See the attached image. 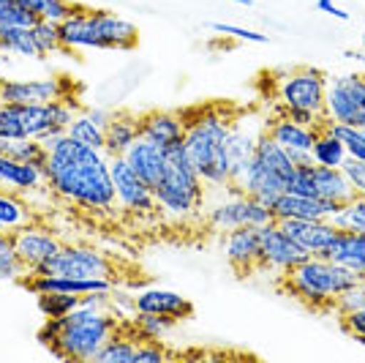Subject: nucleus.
I'll use <instances>...</instances> for the list:
<instances>
[{
  "label": "nucleus",
  "mask_w": 365,
  "mask_h": 363,
  "mask_svg": "<svg viewBox=\"0 0 365 363\" xmlns=\"http://www.w3.org/2000/svg\"><path fill=\"white\" fill-rule=\"evenodd\" d=\"M46 186L44 169L28 161H16L11 156L0 153V189L9 192H33Z\"/></svg>",
  "instance_id": "5701e85b"
},
{
  "label": "nucleus",
  "mask_w": 365,
  "mask_h": 363,
  "mask_svg": "<svg viewBox=\"0 0 365 363\" xmlns=\"http://www.w3.org/2000/svg\"><path fill=\"white\" fill-rule=\"evenodd\" d=\"M305 257L311 254L292 241L278 222L259 227V271H275L284 276L294 265H300Z\"/></svg>",
  "instance_id": "f8f14e48"
},
{
  "label": "nucleus",
  "mask_w": 365,
  "mask_h": 363,
  "mask_svg": "<svg viewBox=\"0 0 365 363\" xmlns=\"http://www.w3.org/2000/svg\"><path fill=\"white\" fill-rule=\"evenodd\" d=\"M134 301V312H148V314H169L178 322L180 319H188L194 314V306L188 298H182L180 292H172V289H161V287H150L142 289L139 295L131 298Z\"/></svg>",
  "instance_id": "aec40b11"
},
{
  "label": "nucleus",
  "mask_w": 365,
  "mask_h": 363,
  "mask_svg": "<svg viewBox=\"0 0 365 363\" xmlns=\"http://www.w3.org/2000/svg\"><path fill=\"white\" fill-rule=\"evenodd\" d=\"M289 192L314 199H330V202H338V205L357 197V192L351 189L346 175L341 172V166H322L317 161L297 166V172H294V178L289 183Z\"/></svg>",
  "instance_id": "1a4fd4ad"
},
{
  "label": "nucleus",
  "mask_w": 365,
  "mask_h": 363,
  "mask_svg": "<svg viewBox=\"0 0 365 363\" xmlns=\"http://www.w3.org/2000/svg\"><path fill=\"white\" fill-rule=\"evenodd\" d=\"M264 134V126H254L248 118L229 123V136H227V161H229V178L237 181L248 166L251 156L257 151L259 136Z\"/></svg>",
  "instance_id": "dca6fc26"
},
{
  "label": "nucleus",
  "mask_w": 365,
  "mask_h": 363,
  "mask_svg": "<svg viewBox=\"0 0 365 363\" xmlns=\"http://www.w3.org/2000/svg\"><path fill=\"white\" fill-rule=\"evenodd\" d=\"M210 31L224 33V36H235V39H240V41H254V44H267V41H270L264 33L248 31V28H240V25H227V22H213Z\"/></svg>",
  "instance_id": "79ce46f5"
},
{
  "label": "nucleus",
  "mask_w": 365,
  "mask_h": 363,
  "mask_svg": "<svg viewBox=\"0 0 365 363\" xmlns=\"http://www.w3.org/2000/svg\"><path fill=\"white\" fill-rule=\"evenodd\" d=\"M11 238H14L16 254H19V259L25 262L28 271H33L36 265H41L44 259H49L63 246L49 229L36 227L33 222L19 229H11Z\"/></svg>",
  "instance_id": "f3484780"
},
{
  "label": "nucleus",
  "mask_w": 365,
  "mask_h": 363,
  "mask_svg": "<svg viewBox=\"0 0 365 363\" xmlns=\"http://www.w3.org/2000/svg\"><path fill=\"white\" fill-rule=\"evenodd\" d=\"M278 224L311 257H327V249L333 246L335 235H338L330 219H284Z\"/></svg>",
  "instance_id": "2eb2a0df"
},
{
  "label": "nucleus",
  "mask_w": 365,
  "mask_h": 363,
  "mask_svg": "<svg viewBox=\"0 0 365 363\" xmlns=\"http://www.w3.org/2000/svg\"><path fill=\"white\" fill-rule=\"evenodd\" d=\"M335 208H338V202L303 197V194H294V192H284L270 205L275 222H284V219H330V213H335Z\"/></svg>",
  "instance_id": "4be33fe9"
},
{
  "label": "nucleus",
  "mask_w": 365,
  "mask_h": 363,
  "mask_svg": "<svg viewBox=\"0 0 365 363\" xmlns=\"http://www.w3.org/2000/svg\"><path fill=\"white\" fill-rule=\"evenodd\" d=\"M330 224L335 229H357L365 232V197H351L349 202L338 205L335 213H330Z\"/></svg>",
  "instance_id": "473e14b6"
},
{
  "label": "nucleus",
  "mask_w": 365,
  "mask_h": 363,
  "mask_svg": "<svg viewBox=\"0 0 365 363\" xmlns=\"http://www.w3.org/2000/svg\"><path fill=\"white\" fill-rule=\"evenodd\" d=\"M178 319L169 314H148V312H134V328H137L148 342H161L167 339Z\"/></svg>",
  "instance_id": "f704fd0d"
},
{
  "label": "nucleus",
  "mask_w": 365,
  "mask_h": 363,
  "mask_svg": "<svg viewBox=\"0 0 365 363\" xmlns=\"http://www.w3.org/2000/svg\"><path fill=\"white\" fill-rule=\"evenodd\" d=\"M357 194H360V197H365V186H363V189H360V192H357Z\"/></svg>",
  "instance_id": "864d4df0"
},
{
  "label": "nucleus",
  "mask_w": 365,
  "mask_h": 363,
  "mask_svg": "<svg viewBox=\"0 0 365 363\" xmlns=\"http://www.w3.org/2000/svg\"><path fill=\"white\" fill-rule=\"evenodd\" d=\"M36 298L44 317H63L82 306V295H71V292H38Z\"/></svg>",
  "instance_id": "4c0bfd02"
},
{
  "label": "nucleus",
  "mask_w": 365,
  "mask_h": 363,
  "mask_svg": "<svg viewBox=\"0 0 365 363\" xmlns=\"http://www.w3.org/2000/svg\"><path fill=\"white\" fill-rule=\"evenodd\" d=\"M284 287L289 289L297 301L308 303L314 309H327L344 289L365 282L360 273L349 271L327 257H305L284 276Z\"/></svg>",
  "instance_id": "423d86ee"
},
{
  "label": "nucleus",
  "mask_w": 365,
  "mask_h": 363,
  "mask_svg": "<svg viewBox=\"0 0 365 363\" xmlns=\"http://www.w3.org/2000/svg\"><path fill=\"white\" fill-rule=\"evenodd\" d=\"M0 52L19 55V58H44L36 46L33 28H22V25H0Z\"/></svg>",
  "instance_id": "bb28decb"
},
{
  "label": "nucleus",
  "mask_w": 365,
  "mask_h": 363,
  "mask_svg": "<svg viewBox=\"0 0 365 363\" xmlns=\"http://www.w3.org/2000/svg\"><path fill=\"white\" fill-rule=\"evenodd\" d=\"M167 361V349L158 342H145L137 347V363H161Z\"/></svg>",
  "instance_id": "49530a36"
},
{
  "label": "nucleus",
  "mask_w": 365,
  "mask_h": 363,
  "mask_svg": "<svg viewBox=\"0 0 365 363\" xmlns=\"http://www.w3.org/2000/svg\"><path fill=\"white\" fill-rule=\"evenodd\" d=\"M123 159L128 161V166H131V169H134L150 189H155L158 181H161V175H164L167 148H161V145H155V142H150V139H142V136H139L137 142L123 153Z\"/></svg>",
  "instance_id": "6ab92c4d"
},
{
  "label": "nucleus",
  "mask_w": 365,
  "mask_h": 363,
  "mask_svg": "<svg viewBox=\"0 0 365 363\" xmlns=\"http://www.w3.org/2000/svg\"><path fill=\"white\" fill-rule=\"evenodd\" d=\"M363 52H365V33H363Z\"/></svg>",
  "instance_id": "6e6d98bb"
},
{
  "label": "nucleus",
  "mask_w": 365,
  "mask_h": 363,
  "mask_svg": "<svg viewBox=\"0 0 365 363\" xmlns=\"http://www.w3.org/2000/svg\"><path fill=\"white\" fill-rule=\"evenodd\" d=\"M182 123H185L182 145L205 186L227 189V183L232 181L227 161V136L232 121L215 109H199L194 118H182Z\"/></svg>",
  "instance_id": "7ed1b4c3"
},
{
  "label": "nucleus",
  "mask_w": 365,
  "mask_h": 363,
  "mask_svg": "<svg viewBox=\"0 0 365 363\" xmlns=\"http://www.w3.org/2000/svg\"><path fill=\"white\" fill-rule=\"evenodd\" d=\"M322 129L330 131V134L338 136V139L344 142V148H346V156H349V159H360V161H365V129L330 121V118H324V126H322Z\"/></svg>",
  "instance_id": "7c9ffc66"
},
{
  "label": "nucleus",
  "mask_w": 365,
  "mask_h": 363,
  "mask_svg": "<svg viewBox=\"0 0 365 363\" xmlns=\"http://www.w3.org/2000/svg\"><path fill=\"white\" fill-rule=\"evenodd\" d=\"M341 325H344V331H349L357 342L365 344V309L351 312V314H344V317H341Z\"/></svg>",
  "instance_id": "a18cd8bd"
},
{
  "label": "nucleus",
  "mask_w": 365,
  "mask_h": 363,
  "mask_svg": "<svg viewBox=\"0 0 365 363\" xmlns=\"http://www.w3.org/2000/svg\"><path fill=\"white\" fill-rule=\"evenodd\" d=\"M346 58H354L357 63H363L365 66V52H346Z\"/></svg>",
  "instance_id": "3c124183"
},
{
  "label": "nucleus",
  "mask_w": 365,
  "mask_h": 363,
  "mask_svg": "<svg viewBox=\"0 0 365 363\" xmlns=\"http://www.w3.org/2000/svg\"><path fill=\"white\" fill-rule=\"evenodd\" d=\"M327 259H333L338 265L360 273L365 279V232H357V229H338L333 246L327 249Z\"/></svg>",
  "instance_id": "b1692460"
},
{
  "label": "nucleus",
  "mask_w": 365,
  "mask_h": 363,
  "mask_svg": "<svg viewBox=\"0 0 365 363\" xmlns=\"http://www.w3.org/2000/svg\"><path fill=\"white\" fill-rule=\"evenodd\" d=\"M85 115H88L93 123H98L101 129H107V123L112 121V109H104V106H93V109H85Z\"/></svg>",
  "instance_id": "09e8293b"
},
{
  "label": "nucleus",
  "mask_w": 365,
  "mask_h": 363,
  "mask_svg": "<svg viewBox=\"0 0 365 363\" xmlns=\"http://www.w3.org/2000/svg\"><path fill=\"white\" fill-rule=\"evenodd\" d=\"M224 254L229 265L243 276L259 271V227H237L227 232Z\"/></svg>",
  "instance_id": "a211bd4d"
},
{
  "label": "nucleus",
  "mask_w": 365,
  "mask_h": 363,
  "mask_svg": "<svg viewBox=\"0 0 365 363\" xmlns=\"http://www.w3.org/2000/svg\"><path fill=\"white\" fill-rule=\"evenodd\" d=\"M112 262L104 252L91 246H61L49 259L36 265L28 276H68V279H109Z\"/></svg>",
  "instance_id": "0eeeda50"
},
{
  "label": "nucleus",
  "mask_w": 365,
  "mask_h": 363,
  "mask_svg": "<svg viewBox=\"0 0 365 363\" xmlns=\"http://www.w3.org/2000/svg\"><path fill=\"white\" fill-rule=\"evenodd\" d=\"M66 96L58 76L44 79H0V104H49Z\"/></svg>",
  "instance_id": "4468645a"
},
{
  "label": "nucleus",
  "mask_w": 365,
  "mask_h": 363,
  "mask_svg": "<svg viewBox=\"0 0 365 363\" xmlns=\"http://www.w3.org/2000/svg\"><path fill=\"white\" fill-rule=\"evenodd\" d=\"M33 39H36V46L41 55H52V52H61L63 41H61V25L55 22H46V19H38L33 25Z\"/></svg>",
  "instance_id": "ea45409f"
},
{
  "label": "nucleus",
  "mask_w": 365,
  "mask_h": 363,
  "mask_svg": "<svg viewBox=\"0 0 365 363\" xmlns=\"http://www.w3.org/2000/svg\"><path fill=\"white\" fill-rule=\"evenodd\" d=\"M66 134L79 139L82 145H91V148H96V151H104V129H101L98 123H93L85 112H79L74 121H71V126H68Z\"/></svg>",
  "instance_id": "58836bf2"
},
{
  "label": "nucleus",
  "mask_w": 365,
  "mask_h": 363,
  "mask_svg": "<svg viewBox=\"0 0 365 363\" xmlns=\"http://www.w3.org/2000/svg\"><path fill=\"white\" fill-rule=\"evenodd\" d=\"M324 118L365 129V74L327 76Z\"/></svg>",
  "instance_id": "6e6552de"
},
{
  "label": "nucleus",
  "mask_w": 365,
  "mask_h": 363,
  "mask_svg": "<svg viewBox=\"0 0 365 363\" xmlns=\"http://www.w3.org/2000/svg\"><path fill=\"white\" fill-rule=\"evenodd\" d=\"M0 232H9V229H6V227H3V224H0Z\"/></svg>",
  "instance_id": "5fc2aeb1"
},
{
  "label": "nucleus",
  "mask_w": 365,
  "mask_h": 363,
  "mask_svg": "<svg viewBox=\"0 0 365 363\" xmlns=\"http://www.w3.org/2000/svg\"><path fill=\"white\" fill-rule=\"evenodd\" d=\"M44 178L46 189H52L58 197L71 199L91 211H112L118 202L109 175V156L91 145H82L68 134H63L49 148Z\"/></svg>",
  "instance_id": "f257e3e1"
},
{
  "label": "nucleus",
  "mask_w": 365,
  "mask_h": 363,
  "mask_svg": "<svg viewBox=\"0 0 365 363\" xmlns=\"http://www.w3.org/2000/svg\"><path fill=\"white\" fill-rule=\"evenodd\" d=\"M139 139V115L131 112H112V121L104 129V153L123 156Z\"/></svg>",
  "instance_id": "393cba45"
},
{
  "label": "nucleus",
  "mask_w": 365,
  "mask_h": 363,
  "mask_svg": "<svg viewBox=\"0 0 365 363\" xmlns=\"http://www.w3.org/2000/svg\"><path fill=\"white\" fill-rule=\"evenodd\" d=\"M311 156H314V161L322 166H341L349 159L344 142H341L338 136L330 134V131H324V129L317 131V139H314V145H311Z\"/></svg>",
  "instance_id": "c85d7f7f"
},
{
  "label": "nucleus",
  "mask_w": 365,
  "mask_h": 363,
  "mask_svg": "<svg viewBox=\"0 0 365 363\" xmlns=\"http://www.w3.org/2000/svg\"><path fill=\"white\" fill-rule=\"evenodd\" d=\"M229 3H237V6H254V0H229Z\"/></svg>",
  "instance_id": "603ef678"
},
{
  "label": "nucleus",
  "mask_w": 365,
  "mask_h": 363,
  "mask_svg": "<svg viewBox=\"0 0 365 363\" xmlns=\"http://www.w3.org/2000/svg\"><path fill=\"white\" fill-rule=\"evenodd\" d=\"M109 175H112V186H115V197H118V202L128 213L150 216V213L161 211L158 202H155L153 189L128 166V161L123 156H112L109 159Z\"/></svg>",
  "instance_id": "ddd939ff"
},
{
  "label": "nucleus",
  "mask_w": 365,
  "mask_h": 363,
  "mask_svg": "<svg viewBox=\"0 0 365 363\" xmlns=\"http://www.w3.org/2000/svg\"><path fill=\"white\" fill-rule=\"evenodd\" d=\"M137 342L125 336H109L107 344L98 349L96 363H137Z\"/></svg>",
  "instance_id": "c9c22d12"
},
{
  "label": "nucleus",
  "mask_w": 365,
  "mask_h": 363,
  "mask_svg": "<svg viewBox=\"0 0 365 363\" xmlns=\"http://www.w3.org/2000/svg\"><path fill=\"white\" fill-rule=\"evenodd\" d=\"M14 115L19 118L25 136L41 139L52 131V115H49V104H11Z\"/></svg>",
  "instance_id": "cd10ccee"
},
{
  "label": "nucleus",
  "mask_w": 365,
  "mask_h": 363,
  "mask_svg": "<svg viewBox=\"0 0 365 363\" xmlns=\"http://www.w3.org/2000/svg\"><path fill=\"white\" fill-rule=\"evenodd\" d=\"M16 6H22L25 11H31L46 22H55V25H61L66 16L76 11V6L68 0H16Z\"/></svg>",
  "instance_id": "2f4dec72"
},
{
  "label": "nucleus",
  "mask_w": 365,
  "mask_h": 363,
  "mask_svg": "<svg viewBox=\"0 0 365 363\" xmlns=\"http://www.w3.org/2000/svg\"><path fill=\"white\" fill-rule=\"evenodd\" d=\"M341 172L346 175V181L351 183L354 192H360L365 186V161H360V159H346L341 164Z\"/></svg>",
  "instance_id": "c03bdc74"
},
{
  "label": "nucleus",
  "mask_w": 365,
  "mask_h": 363,
  "mask_svg": "<svg viewBox=\"0 0 365 363\" xmlns=\"http://www.w3.org/2000/svg\"><path fill=\"white\" fill-rule=\"evenodd\" d=\"M139 31L134 22L96 9H79L61 22L63 49H131Z\"/></svg>",
  "instance_id": "20e7f679"
},
{
  "label": "nucleus",
  "mask_w": 365,
  "mask_h": 363,
  "mask_svg": "<svg viewBox=\"0 0 365 363\" xmlns=\"http://www.w3.org/2000/svg\"><path fill=\"white\" fill-rule=\"evenodd\" d=\"M115 333V317L107 309L79 306L63 317H46L38 342L61 361H96L98 349Z\"/></svg>",
  "instance_id": "f03ea898"
},
{
  "label": "nucleus",
  "mask_w": 365,
  "mask_h": 363,
  "mask_svg": "<svg viewBox=\"0 0 365 363\" xmlns=\"http://www.w3.org/2000/svg\"><path fill=\"white\" fill-rule=\"evenodd\" d=\"M317 9L319 11H324V14H330V16H335V19H341V22H349V11H344L341 6H335L333 0H317Z\"/></svg>",
  "instance_id": "de8ad7c7"
},
{
  "label": "nucleus",
  "mask_w": 365,
  "mask_h": 363,
  "mask_svg": "<svg viewBox=\"0 0 365 363\" xmlns=\"http://www.w3.org/2000/svg\"><path fill=\"white\" fill-rule=\"evenodd\" d=\"M292 159V164L294 166H305V164H314V156H311V151H287Z\"/></svg>",
  "instance_id": "8fccbe9b"
},
{
  "label": "nucleus",
  "mask_w": 365,
  "mask_h": 363,
  "mask_svg": "<svg viewBox=\"0 0 365 363\" xmlns=\"http://www.w3.org/2000/svg\"><path fill=\"white\" fill-rule=\"evenodd\" d=\"M270 222H275L270 205L248 197V194L227 197L207 208V224L218 232H232L237 227H264Z\"/></svg>",
  "instance_id": "9b49d317"
},
{
  "label": "nucleus",
  "mask_w": 365,
  "mask_h": 363,
  "mask_svg": "<svg viewBox=\"0 0 365 363\" xmlns=\"http://www.w3.org/2000/svg\"><path fill=\"white\" fill-rule=\"evenodd\" d=\"M33 222L31 208L16 197V192H9V189H0V224L9 229H19L25 224Z\"/></svg>",
  "instance_id": "c756f323"
},
{
  "label": "nucleus",
  "mask_w": 365,
  "mask_h": 363,
  "mask_svg": "<svg viewBox=\"0 0 365 363\" xmlns=\"http://www.w3.org/2000/svg\"><path fill=\"white\" fill-rule=\"evenodd\" d=\"M324 93H327V76L314 66L294 69L278 79L281 109H311L324 115Z\"/></svg>",
  "instance_id": "9d476101"
},
{
  "label": "nucleus",
  "mask_w": 365,
  "mask_h": 363,
  "mask_svg": "<svg viewBox=\"0 0 365 363\" xmlns=\"http://www.w3.org/2000/svg\"><path fill=\"white\" fill-rule=\"evenodd\" d=\"M264 131L273 136L284 151H311V145L317 139V129H308L303 123L292 121L289 115H281L273 123H267Z\"/></svg>",
  "instance_id": "a878e982"
},
{
  "label": "nucleus",
  "mask_w": 365,
  "mask_h": 363,
  "mask_svg": "<svg viewBox=\"0 0 365 363\" xmlns=\"http://www.w3.org/2000/svg\"><path fill=\"white\" fill-rule=\"evenodd\" d=\"M153 194L158 208L172 219H188L205 208V181L197 172V166L191 164L182 142L167 148L164 175L153 189Z\"/></svg>",
  "instance_id": "39448f33"
},
{
  "label": "nucleus",
  "mask_w": 365,
  "mask_h": 363,
  "mask_svg": "<svg viewBox=\"0 0 365 363\" xmlns=\"http://www.w3.org/2000/svg\"><path fill=\"white\" fill-rule=\"evenodd\" d=\"M25 273H28V268L16 254L11 232H0V282H16Z\"/></svg>",
  "instance_id": "72a5a7b5"
},
{
  "label": "nucleus",
  "mask_w": 365,
  "mask_h": 363,
  "mask_svg": "<svg viewBox=\"0 0 365 363\" xmlns=\"http://www.w3.org/2000/svg\"><path fill=\"white\" fill-rule=\"evenodd\" d=\"M6 156H11V159H16V161H28V164H36L44 169L49 151L44 148L41 139L19 136V139H9V151H6Z\"/></svg>",
  "instance_id": "e433bc0d"
},
{
  "label": "nucleus",
  "mask_w": 365,
  "mask_h": 363,
  "mask_svg": "<svg viewBox=\"0 0 365 363\" xmlns=\"http://www.w3.org/2000/svg\"><path fill=\"white\" fill-rule=\"evenodd\" d=\"M19 136H25V129L11 104H0V139H19Z\"/></svg>",
  "instance_id": "37998d69"
},
{
  "label": "nucleus",
  "mask_w": 365,
  "mask_h": 363,
  "mask_svg": "<svg viewBox=\"0 0 365 363\" xmlns=\"http://www.w3.org/2000/svg\"><path fill=\"white\" fill-rule=\"evenodd\" d=\"M139 136L150 139V142L161 145V148H172V145H180L182 142L185 123L175 112L155 109V112H148V115H139Z\"/></svg>",
  "instance_id": "412c9836"
},
{
  "label": "nucleus",
  "mask_w": 365,
  "mask_h": 363,
  "mask_svg": "<svg viewBox=\"0 0 365 363\" xmlns=\"http://www.w3.org/2000/svg\"><path fill=\"white\" fill-rule=\"evenodd\" d=\"M333 309L341 314V317L365 309V282H360V284H354V287H349V289H344V292L333 301Z\"/></svg>",
  "instance_id": "a19ab883"
}]
</instances>
